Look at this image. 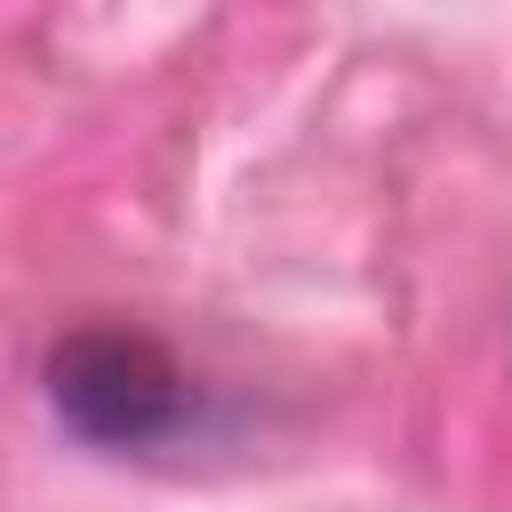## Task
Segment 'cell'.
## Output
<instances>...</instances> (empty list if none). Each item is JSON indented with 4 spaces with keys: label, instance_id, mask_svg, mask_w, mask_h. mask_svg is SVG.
Masks as SVG:
<instances>
[{
    "label": "cell",
    "instance_id": "cell-1",
    "mask_svg": "<svg viewBox=\"0 0 512 512\" xmlns=\"http://www.w3.org/2000/svg\"><path fill=\"white\" fill-rule=\"evenodd\" d=\"M48 408L96 448H152L192 416V376L144 328H72L48 352Z\"/></svg>",
    "mask_w": 512,
    "mask_h": 512
}]
</instances>
